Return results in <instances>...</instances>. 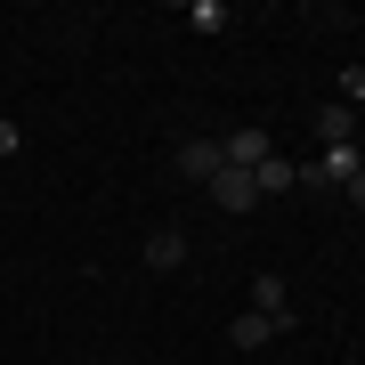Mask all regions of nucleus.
<instances>
[{"label": "nucleus", "mask_w": 365, "mask_h": 365, "mask_svg": "<svg viewBox=\"0 0 365 365\" xmlns=\"http://www.w3.org/2000/svg\"><path fill=\"white\" fill-rule=\"evenodd\" d=\"M146 268H155V276L187 268V235H179V227H155V235H146Z\"/></svg>", "instance_id": "obj_5"}, {"label": "nucleus", "mask_w": 365, "mask_h": 365, "mask_svg": "<svg viewBox=\"0 0 365 365\" xmlns=\"http://www.w3.org/2000/svg\"><path fill=\"white\" fill-rule=\"evenodd\" d=\"M341 106H349V114H365V66L341 73Z\"/></svg>", "instance_id": "obj_10"}, {"label": "nucleus", "mask_w": 365, "mask_h": 365, "mask_svg": "<svg viewBox=\"0 0 365 365\" xmlns=\"http://www.w3.org/2000/svg\"><path fill=\"white\" fill-rule=\"evenodd\" d=\"M357 170H365V155H357V146H325L317 163H300V187H317V195H325V187H349Z\"/></svg>", "instance_id": "obj_1"}, {"label": "nucleus", "mask_w": 365, "mask_h": 365, "mask_svg": "<svg viewBox=\"0 0 365 365\" xmlns=\"http://www.w3.org/2000/svg\"><path fill=\"white\" fill-rule=\"evenodd\" d=\"M252 187H260V195H292V187H300V163L292 155H268L260 170H252Z\"/></svg>", "instance_id": "obj_8"}, {"label": "nucleus", "mask_w": 365, "mask_h": 365, "mask_svg": "<svg viewBox=\"0 0 365 365\" xmlns=\"http://www.w3.org/2000/svg\"><path fill=\"white\" fill-rule=\"evenodd\" d=\"M227 170V155H220V138H187L179 146V179H195V187H211Z\"/></svg>", "instance_id": "obj_3"}, {"label": "nucleus", "mask_w": 365, "mask_h": 365, "mask_svg": "<svg viewBox=\"0 0 365 365\" xmlns=\"http://www.w3.org/2000/svg\"><path fill=\"white\" fill-rule=\"evenodd\" d=\"M317 138H325V146H349V138H357V114H349L341 98H325V106H317Z\"/></svg>", "instance_id": "obj_7"}, {"label": "nucleus", "mask_w": 365, "mask_h": 365, "mask_svg": "<svg viewBox=\"0 0 365 365\" xmlns=\"http://www.w3.org/2000/svg\"><path fill=\"white\" fill-rule=\"evenodd\" d=\"M220 155H227L235 170H260V163L276 155V146H268V130H235V138H220Z\"/></svg>", "instance_id": "obj_6"}, {"label": "nucleus", "mask_w": 365, "mask_h": 365, "mask_svg": "<svg viewBox=\"0 0 365 365\" xmlns=\"http://www.w3.org/2000/svg\"><path fill=\"white\" fill-rule=\"evenodd\" d=\"M0 155H16V122H0Z\"/></svg>", "instance_id": "obj_12"}, {"label": "nucleus", "mask_w": 365, "mask_h": 365, "mask_svg": "<svg viewBox=\"0 0 365 365\" xmlns=\"http://www.w3.org/2000/svg\"><path fill=\"white\" fill-rule=\"evenodd\" d=\"M211 203H220V211H252V203H260V187H252V170H220V179H211Z\"/></svg>", "instance_id": "obj_4"}, {"label": "nucleus", "mask_w": 365, "mask_h": 365, "mask_svg": "<svg viewBox=\"0 0 365 365\" xmlns=\"http://www.w3.org/2000/svg\"><path fill=\"white\" fill-rule=\"evenodd\" d=\"M252 317H268V325H276V341H284V333L300 325V309H292L284 276H260V284H252Z\"/></svg>", "instance_id": "obj_2"}, {"label": "nucleus", "mask_w": 365, "mask_h": 365, "mask_svg": "<svg viewBox=\"0 0 365 365\" xmlns=\"http://www.w3.org/2000/svg\"><path fill=\"white\" fill-rule=\"evenodd\" d=\"M341 195H349V211H365V170H357V179H349V187H341Z\"/></svg>", "instance_id": "obj_11"}, {"label": "nucleus", "mask_w": 365, "mask_h": 365, "mask_svg": "<svg viewBox=\"0 0 365 365\" xmlns=\"http://www.w3.org/2000/svg\"><path fill=\"white\" fill-rule=\"evenodd\" d=\"M227 341H235V349H268V341H276V325H268V317H235V325H227Z\"/></svg>", "instance_id": "obj_9"}]
</instances>
